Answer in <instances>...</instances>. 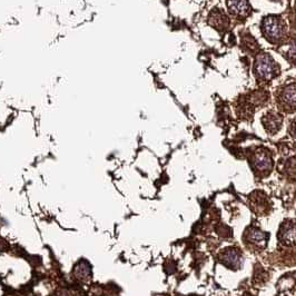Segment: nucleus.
<instances>
[{
    "mask_svg": "<svg viewBox=\"0 0 296 296\" xmlns=\"http://www.w3.org/2000/svg\"><path fill=\"white\" fill-rule=\"evenodd\" d=\"M280 240L285 244H296V224L286 222L280 229Z\"/></svg>",
    "mask_w": 296,
    "mask_h": 296,
    "instance_id": "obj_1",
    "label": "nucleus"
},
{
    "mask_svg": "<svg viewBox=\"0 0 296 296\" xmlns=\"http://www.w3.org/2000/svg\"><path fill=\"white\" fill-rule=\"evenodd\" d=\"M253 164L258 171H268L272 169V160L266 152L258 151L253 157Z\"/></svg>",
    "mask_w": 296,
    "mask_h": 296,
    "instance_id": "obj_2",
    "label": "nucleus"
},
{
    "mask_svg": "<svg viewBox=\"0 0 296 296\" xmlns=\"http://www.w3.org/2000/svg\"><path fill=\"white\" fill-rule=\"evenodd\" d=\"M222 262L226 265V266L235 269L237 267H240V265L242 263L241 254L234 249L224 251V253L222 254Z\"/></svg>",
    "mask_w": 296,
    "mask_h": 296,
    "instance_id": "obj_3",
    "label": "nucleus"
},
{
    "mask_svg": "<svg viewBox=\"0 0 296 296\" xmlns=\"http://www.w3.org/2000/svg\"><path fill=\"white\" fill-rule=\"evenodd\" d=\"M272 60L268 56L263 55L260 58L257 60V66H256V72L258 73L260 77L263 78H271L272 73L274 69L272 67Z\"/></svg>",
    "mask_w": 296,
    "mask_h": 296,
    "instance_id": "obj_4",
    "label": "nucleus"
},
{
    "mask_svg": "<svg viewBox=\"0 0 296 296\" xmlns=\"http://www.w3.org/2000/svg\"><path fill=\"white\" fill-rule=\"evenodd\" d=\"M74 274H75V277H76L78 281H81L83 283L90 282V280H91L90 265L88 264L87 262H85V260H83V262L78 263L76 265Z\"/></svg>",
    "mask_w": 296,
    "mask_h": 296,
    "instance_id": "obj_5",
    "label": "nucleus"
},
{
    "mask_svg": "<svg viewBox=\"0 0 296 296\" xmlns=\"http://www.w3.org/2000/svg\"><path fill=\"white\" fill-rule=\"evenodd\" d=\"M246 238L252 244L263 247L266 244L267 235L258 228H250L249 231L246 232Z\"/></svg>",
    "mask_w": 296,
    "mask_h": 296,
    "instance_id": "obj_6",
    "label": "nucleus"
},
{
    "mask_svg": "<svg viewBox=\"0 0 296 296\" xmlns=\"http://www.w3.org/2000/svg\"><path fill=\"white\" fill-rule=\"evenodd\" d=\"M264 30L265 34L271 38H277L281 35V28L278 21L274 17H268L264 20Z\"/></svg>",
    "mask_w": 296,
    "mask_h": 296,
    "instance_id": "obj_7",
    "label": "nucleus"
},
{
    "mask_svg": "<svg viewBox=\"0 0 296 296\" xmlns=\"http://www.w3.org/2000/svg\"><path fill=\"white\" fill-rule=\"evenodd\" d=\"M281 123L282 118L275 114H267L266 116L263 118V124L265 128H266L268 131H271L272 134H275V132L280 129Z\"/></svg>",
    "mask_w": 296,
    "mask_h": 296,
    "instance_id": "obj_8",
    "label": "nucleus"
},
{
    "mask_svg": "<svg viewBox=\"0 0 296 296\" xmlns=\"http://www.w3.org/2000/svg\"><path fill=\"white\" fill-rule=\"evenodd\" d=\"M263 194L260 193H254L253 195H251V201H252V207L255 211L258 213H264L265 211H267L268 203L266 197H262Z\"/></svg>",
    "mask_w": 296,
    "mask_h": 296,
    "instance_id": "obj_9",
    "label": "nucleus"
},
{
    "mask_svg": "<svg viewBox=\"0 0 296 296\" xmlns=\"http://www.w3.org/2000/svg\"><path fill=\"white\" fill-rule=\"evenodd\" d=\"M228 5L229 9H231L233 14L244 15L245 12L249 10V6H247L246 0H229Z\"/></svg>",
    "mask_w": 296,
    "mask_h": 296,
    "instance_id": "obj_10",
    "label": "nucleus"
},
{
    "mask_svg": "<svg viewBox=\"0 0 296 296\" xmlns=\"http://www.w3.org/2000/svg\"><path fill=\"white\" fill-rule=\"evenodd\" d=\"M211 21L214 25V27H217L218 29H222L226 27L227 19L226 16H224L219 10H215L211 16Z\"/></svg>",
    "mask_w": 296,
    "mask_h": 296,
    "instance_id": "obj_11",
    "label": "nucleus"
},
{
    "mask_svg": "<svg viewBox=\"0 0 296 296\" xmlns=\"http://www.w3.org/2000/svg\"><path fill=\"white\" fill-rule=\"evenodd\" d=\"M283 100L285 101L286 105H295L296 104V85H292L285 88L283 92Z\"/></svg>",
    "mask_w": 296,
    "mask_h": 296,
    "instance_id": "obj_12",
    "label": "nucleus"
},
{
    "mask_svg": "<svg viewBox=\"0 0 296 296\" xmlns=\"http://www.w3.org/2000/svg\"><path fill=\"white\" fill-rule=\"evenodd\" d=\"M285 170L289 175H295L296 174V160L295 158H291L286 162Z\"/></svg>",
    "mask_w": 296,
    "mask_h": 296,
    "instance_id": "obj_13",
    "label": "nucleus"
},
{
    "mask_svg": "<svg viewBox=\"0 0 296 296\" xmlns=\"http://www.w3.org/2000/svg\"><path fill=\"white\" fill-rule=\"evenodd\" d=\"M290 131H291L292 136H293V137H296V119H295V121H294L293 123H292L291 128H290Z\"/></svg>",
    "mask_w": 296,
    "mask_h": 296,
    "instance_id": "obj_14",
    "label": "nucleus"
},
{
    "mask_svg": "<svg viewBox=\"0 0 296 296\" xmlns=\"http://www.w3.org/2000/svg\"><path fill=\"white\" fill-rule=\"evenodd\" d=\"M57 296H73V295L70 294L69 292H67V291H61V292H59V294Z\"/></svg>",
    "mask_w": 296,
    "mask_h": 296,
    "instance_id": "obj_15",
    "label": "nucleus"
}]
</instances>
